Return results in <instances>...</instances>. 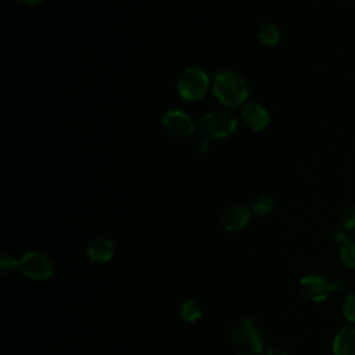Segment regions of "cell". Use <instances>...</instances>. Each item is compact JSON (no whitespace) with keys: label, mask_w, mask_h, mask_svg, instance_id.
<instances>
[{"label":"cell","mask_w":355,"mask_h":355,"mask_svg":"<svg viewBox=\"0 0 355 355\" xmlns=\"http://www.w3.org/2000/svg\"><path fill=\"white\" fill-rule=\"evenodd\" d=\"M212 93L220 104L236 107L247 100L248 85L239 72L222 71L214 78Z\"/></svg>","instance_id":"obj_1"},{"label":"cell","mask_w":355,"mask_h":355,"mask_svg":"<svg viewBox=\"0 0 355 355\" xmlns=\"http://www.w3.org/2000/svg\"><path fill=\"white\" fill-rule=\"evenodd\" d=\"M232 348L236 355H261L263 352V340L258 324L244 318L232 331Z\"/></svg>","instance_id":"obj_2"},{"label":"cell","mask_w":355,"mask_h":355,"mask_svg":"<svg viewBox=\"0 0 355 355\" xmlns=\"http://www.w3.org/2000/svg\"><path fill=\"white\" fill-rule=\"evenodd\" d=\"M176 86L182 98L196 101L207 93L209 87V79L201 68L190 67L180 73Z\"/></svg>","instance_id":"obj_3"},{"label":"cell","mask_w":355,"mask_h":355,"mask_svg":"<svg viewBox=\"0 0 355 355\" xmlns=\"http://www.w3.org/2000/svg\"><path fill=\"white\" fill-rule=\"evenodd\" d=\"M237 128V119L223 111L205 114L200 121L201 133L208 139H222L232 135Z\"/></svg>","instance_id":"obj_4"},{"label":"cell","mask_w":355,"mask_h":355,"mask_svg":"<svg viewBox=\"0 0 355 355\" xmlns=\"http://www.w3.org/2000/svg\"><path fill=\"white\" fill-rule=\"evenodd\" d=\"M300 288H301L302 294L306 298H309L311 301L322 302L330 295V293L343 290L344 282L340 279L334 280V282H329L327 279H324L320 275L309 273V275H305L301 277Z\"/></svg>","instance_id":"obj_5"},{"label":"cell","mask_w":355,"mask_h":355,"mask_svg":"<svg viewBox=\"0 0 355 355\" xmlns=\"http://www.w3.org/2000/svg\"><path fill=\"white\" fill-rule=\"evenodd\" d=\"M19 269L25 277L33 282H43L53 276L51 259L37 251H29L19 259Z\"/></svg>","instance_id":"obj_6"},{"label":"cell","mask_w":355,"mask_h":355,"mask_svg":"<svg viewBox=\"0 0 355 355\" xmlns=\"http://www.w3.org/2000/svg\"><path fill=\"white\" fill-rule=\"evenodd\" d=\"M162 125L169 135L176 137L189 136L194 132V123L191 118L179 110H171L165 112L162 116Z\"/></svg>","instance_id":"obj_7"},{"label":"cell","mask_w":355,"mask_h":355,"mask_svg":"<svg viewBox=\"0 0 355 355\" xmlns=\"http://www.w3.org/2000/svg\"><path fill=\"white\" fill-rule=\"evenodd\" d=\"M251 218V209L245 208L244 205L234 204L225 208L220 215L222 226L229 232H239L244 229Z\"/></svg>","instance_id":"obj_8"},{"label":"cell","mask_w":355,"mask_h":355,"mask_svg":"<svg viewBox=\"0 0 355 355\" xmlns=\"http://www.w3.org/2000/svg\"><path fill=\"white\" fill-rule=\"evenodd\" d=\"M244 123L252 130H262L269 123V112L259 103H248L243 111Z\"/></svg>","instance_id":"obj_9"},{"label":"cell","mask_w":355,"mask_h":355,"mask_svg":"<svg viewBox=\"0 0 355 355\" xmlns=\"http://www.w3.org/2000/svg\"><path fill=\"white\" fill-rule=\"evenodd\" d=\"M86 254L94 262H108L114 257V244L107 237H94L87 244Z\"/></svg>","instance_id":"obj_10"},{"label":"cell","mask_w":355,"mask_h":355,"mask_svg":"<svg viewBox=\"0 0 355 355\" xmlns=\"http://www.w3.org/2000/svg\"><path fill=\"white\" fill-rule=\"evenodd\" d=\"M334 355H355V327L345 326L340 329L333 340Z\"/></svg>","instance_id":"obj_11"},{"label":"cell","mask_w":355,"mask_h":355,"mask_svg":"<svg viewBox=\"0 0 355 355\" xmlns=\"http://www.w3.org/2000/svg\"><path fill=\"white\" fill-rule=\"evenodd\" d=\"M340 257L345 266L355 269V236H351V237L345 236L341 240Z\"/></svg>","instance_id":"obj_12"},{"label":"cell","mask_w":355,"mask_h":355,"mask_svg":"<svg viewBox=\"0 0 355 355\" xmlns=\"http://www.w3.org/2000/svg\"><path fill=\"white\" fill-rule=\"evenodd\" d=\"M258 39L266 46H275L280 40V31L273 24H265L258 31Z\"/></svg>","instance_id":"obj_13"},{"label":"cell","mask_w":355,"mask_h":355,"mask_svg":"<svg viewBox=\"0 0 355 355\" xmlns=\"http://www.w3.org/2000/svg\"><path fill=\"white\" fill-rule=\"evenodd\" d=\"M180 316H182L183 320L190 322V323L198 320L201 318V306H200V304L196 300H193V298L184 301L182 304V306H180Z\"/></svg>","instance_id":"obj_14"},{"label":"cell","mask_w":355,"mask_h":355,"mask_svg":"<svg viewBox=\"0 0 355 355\" xmlns=\"http://www.w3.org/2000/svg\"><path fill=\"white\" fill-rule=\"evenodd\" d=\"M275 208V201L270 197H259L257 198L251 205V214L257 216H266L269 215Z\"/></svg>","instance_id":"obj_15"},{"label":"cell","mask_w":355,"mask_h":355,"mask_svg":"<svg viewBox=\"0 0 355 355\" xmlns=\"http://www.w3.org/2000/svg\"><path fill=\"white\" fill-rule=\"evenodd\" d=\"M19 268V259H17L12 254L4 252L0 258V273L7 275Z\"/></svg>","instance_id":"obj_16"},{"label":"cell","mask_w":355,"mask_h":355,"mask_svg":"<svg viewBox=\"0 0 355 355\" xmlns=\"http://www.w3.org/2000/svg\"><path fill=\"white\" fill-rule=\"evenodd\" d=\"M343 315L349 323H355V293L345 297L343 302Z\"/></svg>","instance_id":"obj_17"},{"label":"cell","mask_w":355,"mask_h":355,"mask_svg":"<svg viewBox=\"0 0 355 355\" xmlns=\"http://www.w3.org/2000/svg\"><path fill=\"white\" fill-rule=\"evenodd\" d=\"M341 225L345 232L355 230V205L348 207L341 215Z\"/></svg>","instance_id":"obj_18"},{"label":"cell","mask_w":355,"mask_h":355,"mask_svg":"<svg viewBox=\"0 0 355 355\" xmlns=\"http://www.w3.org/2000/svg\"><path fill=\"white\" fill-rule=\"evenodd\" d=\"M266 355H288V352H286L284 349L282 348H277V347H272L266 351Z\"/></svg>","instance_id":"obj_19"},{"label":"cell","mask_w":355,"mask_h":355,"mask_svg":"<svg viewBox=\"0 0 355 355\" xmlns=\"http://www.w3.org/2000/svg\"><path fill=\"white\" fill-rule=\"evenodd\" d=\"M18 1H21V3H24V4H37V3H40L42 0H18Z\"/></svg>","instance_id":"obj_20"}]
</instances>
